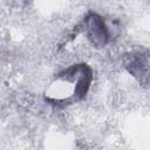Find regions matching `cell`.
<instances>
[{
    "label": "cell",
    "instance_id": "1",
    "mask_svg": "<svg viewBox=\"0 0 150 150\" xmlns=\"http://www.w3.org/2000/svg\"><path fill=\"white\" fill-rule=\"evenodd\" d=\"M84 25L87 26L88 36L93 41V43H95L97 46L105 45V42L108 41V38H109V33H108V28L104 25V21L101 16H98L95 13H91L86 18Z\"/></svg>",
    "mask_w": 150,
    "mask_h": 150
},
{
    "label": "cell",
    "instance_id": "2",
    "mask_svg": "<svg viewBox=\"0 0 150 150\" xmlns=\"http://www.w3.org/2000/svg\"><path fill=\"white\" fill-rule=\"evenodd\" d=\"M148 62L146 59L143 61V56L139 54H131V57L129 59V61L127 62V68L129 69V71L134 75H144L145 70H143L142 68H146Z\"/></svg>",
    "mask_w": 150,
    "mask_h": 150
}]
</instances>
